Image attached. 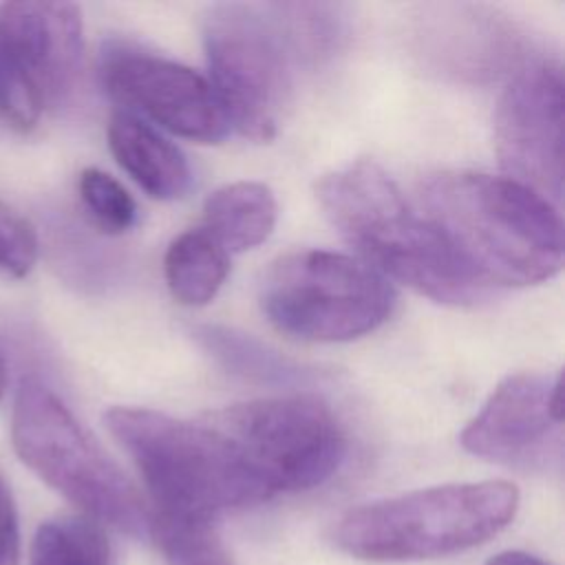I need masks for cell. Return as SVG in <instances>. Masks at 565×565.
I'll return each mask as SVG.
<instances>
[{
	"label": "cell",
	"instance_id": "30bf717a",
	"mask_svg": "<svg viewBox=\"0 0 565 565\" xmlns=\"http://www.w3.org/2000/svg\"><path fill=\"white\" fill-rule=\"evenodd\" d=\"M494 146L508 179L558 207L563 199V73L556 62L519 68L494 117Z\"/></svg>",
	"mask_w": 565,
	"mask_h": 565
},
{
	"label": "cell",
	"instance_id": "603a6c76",
	"mask_svg": "<svg viewBox=\"0 0 565 565\" xmlns=\"http://www.w3.org/2000/svg\"><path fill=\"white\" fill-rule=\"evenodd\" d=\"M20 563V523L13 492L0 472V565Z\"/></svg>",
	"mask_w": 565,
	"mask_h": 565
},
{
	"label": "cell",
	"instance_id": "4fadbf2b",
	"mask_svg": "<svg viewBox=\"0 0 565 565\" xmlns=\"http://www.w3.org/2000/svg\"><path fill=\"white\" fill-rule=\"evenodd\" d=\"M108 146L121 170L152 199H181L192 181L185 154L143 119L115 110Z\"/></svg>",
	"mask_w": 565,
	"mask_h": 565
},
{
	"label": "cell",
	"instance_id": "52a82bcc",
	"mask_svg": "<svg viewBox=\"0 0 565 565\" xmlns=\"http://www.w3.org/2000/svg\"><path fill=\"white\" fill-rule=\"evenodd\" d=\"M210 84L230 128L269 141L289 106L294 55L267 4L221 2L203 15Z\"/></svg>",
	"mask_w": 565,
	"mask_h": 565
},
{
	"label": "cell",
	"instance_id": "8fae6325",
	"mask_svg": "<svg viewBox=\"0 0 565 565\" xmlns=\"http://www.w3.org/2000/svg\"><path fill=\"white\" fill-rule=\"evenodd\" d=\"M561 377L508 375L461 430V446L481 459L536 468L561 457Z\"/></svg>",
	"mask_w": 565,
	"mask_h": 565
},
{
	"label": "cell",
	"instance_id": "8992f818",
	"mask_svg": "<svg viewBox=\"0 0 565 565\" xmlns=\"http://www.w3.org/2000/svg\"><path fill=\"white\" fill-rule=\"evenodd\" d=\"M388 280L360 258L302 249L278 258L263 278L269 322L305 342H347L375 331L393 311Z\"/></svg>",
	"mask_w": 565,
	"mask_h": 565
},
{
	"label": "cell",
	"instance_id": "cb8c5ba5",
	"mask_svg": "<svg viewBox=\"0 0 565 565\" xmlns=\"http://www.w3.org/2000/svg\"><path fill=\"white\" fill-rule=\"evenodd\" d=\"M486 565H547V563L536 558V556H532V554L510 550V552H501V554L492 556Z\"/></svg>",
	"mask_w": 565,
	"mask_h": 565
},
{
	"label": "cell",
	"instance_id": "2e32d148",
	"mask_svg": "<svg viewBox=\"0 0 565 565\" xmlns=\"http://www.w3.org/2000/svg\"><path fill=\"white\" fill-rule=\"evenodd\" d=\"M163 274L174 300L188 307L207 305L230 274L227 252L201 227L179 234L163 258Z\"/></svg>",
	"mask_w": 565,
	"mask_h": 565
},
{
	"label": "cell",
	"instance_id": "7c38bea8",
	"mask_svg": "<svg viewBox=\"0 0 565 565\" xmlns=\"http://www.w3.org/2000/svg\"><path fill=\"white\" fill-rule=\"evenodd\" d=\"M0 35L44 108H60L75 95L84 66V22L75 2H4Z\"/></svg>",
	"mask_w": 565,
	"mask_h": 565
},
{
	"label": "cell",
	"instance_id": "d6986e66",
	"mask_svg": "<svg viewBox=\"0 0 565 565\" xmlns=\"http://www.w3.org/2000/svg\"><path fill=\"white\" fill-rule=\"evenodd\" d=\"M168 565H234L212 519L150 512V527Z\"/></svg>",
	"mask_w": 565,
	"mask_h": 565
},
{
	"label": "cell",
	"instance_id": "e0dca14e",
	"mask_svg": "<svg viewBox=\"0 0 565 565\" xmlns=\"http://www.w3.org/2000/svg\"><path fill=\"white\" fill-rule=\"evenodd\" d=\"M29 565H110L108 539L82 514L49 519L33 536Z\"/></svg>",
	"mask_w": 565,
	"mask_h": 565
},
{
	"label": "cell",
	"instance_id": "5b68a950",
	"mask_svg": "<svg viewBox=\"0 0 565 565\" xmlns=\"http://www.w3.org/2000/svg\"><path fill=\"white\" fill-rule=\"evenodd\" d=\"M11 444L20 461L82 516L130 536L150 527V505L77 422L64 399L40 377H22L11 411Z\"/></svg>",
	"mask_w": 565,
	"mask_h": 565
},
{
	"label": "cell",
	"instance_id": "277c9868",
	"mask_svg": "<svg viewBox=\"0 0 565 565\" xmlns=\"http://www.w3.org/2000/svg\"><path fill=\"white\" fill-rule=\"evenodd\" d=\"M519 490L508 481L448 483L349 510L333 543L349 556L404 563L470 550L499 534L516 514Z\"/></svg>",
	"mask_w": 565,
	"mask_h": 565
},
{
	"label": "cell",
	"instance_id": "ba28073f",
	"mask_svg": "<svg viewBox=\"0 0 565 565\" xmlns=\"http://www.w3.org/2000/svg\"><path fill=\"white\" fill-rule=\"evenodd\" d=\"M276 492L324 483L344 461L347 439L331 408L311 395L263 397L227 406L210 417Z\"/></svg>",
	"mask_w": 565,
	"mask_h": 565
},
{
	"label": "cell",
	"instance_id": "44dd1931",
	"mask_svg": "<svg viewBox=\"0 0 565 565\" xmlns=\"http://www.w3.org/2000/svg\"><path fill=\"white\" fill-rule=\"evenodd\" d=\"M42 110L40 97L13 64L0 35V126L13 132H29L38 126Z\"/></svg>",
	"mask_w": 565,
	"mask_h": 565
},
{
	"label": "cell",
	"instance_id": "7402d4cb",
	"mask_svg": "<svg viewBox=\"0 0 565 565\" xmlns=\"http://www.w3.org/2000/svg\"><path fill=\"white\" fill-rule=\"evenodd\" d=\"M40 241L33 223L0 199V274L24 278L38 263Z\"/></svg>",
	"mask_w": 565,
	"mask_h": 565
},
{
	"label": "cell",
	"instance_id": "ffe728a7",
	"mask_svg": "<svg viewBox=\"0 0 565 565\" xmlns=\"http://www.w3.org/2000/svg\"><path fill=\"white\" fill-rule=\"evenodd\" d=\"M77 192L86 214L102 232L124 234L135 225V199L113 174L99 168H86L79 174Z\"/></svg>",
	"mask_w": 565,
	"mask_h": 565
},
{
	"label": "cell",
	"instance_id": "6da1fadb",
	"mask_svg": "<svg viewBox=\"0 0 565 565\" xmlns=\"http://www.w3.org/2000/svg\"><path fill=\"white\" fill-rule=\"evenodd\" d=\"M424 216L483 287L534 285L563 265L558 207L530 188L483 172H439L422 185Z\"/></svg>",
	"mask_w": 565,
	"mask_h": 565
},
{
	"label": "cell",
	"instance_id": "9a60e30c",
	"mask_svg": "<svg viewBox=\"0 0 565 565\" xmlns=\"http://www.w3.org/2000/svg\"><path fill=\"white\" fill-rule=\"evenodd\" d=\"M196 344L214 358L227 373L258 384H302L313 371L269 349L249 333L230 327L203 324L192 331Z\"/></svg>",
	"mask_w": 565,
	"mask_h": 565
},
{
	"label": "cell",
	"instance_id": "3957f363",
	"mask_svg": "<svg viewBox=\"0 0 565 565\" xmlns=\"http://www.w3.org/2000/svg\"><path fill=\"white\" fill-rule=\"evenodd\" d=\"M104 422L141 472L150 512L214 519L274 497L241 450L210 424L128 406L110 408Z\"/></svg>",
	"mask_w": 565,
	"mask_h": 565
},
{
	"label": "cell",
	"instance_id": "ac0fdd59",
	"mask_svg": "<svg viewBox=\"0 0 565 565\" xmlns=\"http://www.w3.org/2000/svg\"><path fill=\"white\" fill-rule=\"evenodd\" d=\"M267 7L296 62H318L331 55L344 38L338 4L276 2Z\"/></svg>",
	"mask_w": 565,
	"mask_h": 565
},
{
	"label": "cell",
	"instance_id": "5bb4252c",
	"mask_svg": "<svg viewBox=\"0 0 565 565\" xmlns=\"http://www.w3.org/2000/svg\"><path fill=\"white\" fill-rule=\"evenodd\" d=\"M276 199L265 183L236 181L214 190L203 205V230L230 254L260 245L276 225Z\"/></svg>",
	"mask_w": 565,
	"mask_h": 565
},
{
	"label": "cell",
	"instance_id": "7a4b0ae2",
	"mask_svg": "<svg viewBox=\"0 0 565 565\" xmlns=\"http://www.w3.org/2000/svg\"><path fill=\"white\" fill-rule=\"evenodd\" d=\"M316 192L360 260L384 278L444 305H470L486 296V287L463 269L435 225L411 207L377 163L338 168L320 179Z\"/></svg>",
	"mask_w": 565,
	"mask_h": 565
},
{
	"label": "cell",
	"instance_id": "9c48e42d",
	"mask_svg": "<svg viewBox=\"0 0 565 565\" xmlns=\"http://www.w3.org/2000/svg\"><path fill=\"white\" fill-rule=\"evenodd\" d=\"M97 77L121 113L201 143L230 132L227 115L196 71L141 49L128 40H106L97 55Z\"/></svg>",
	"mask_w": 565,
	"mask_h": 565
},
{
	"label": "cell",
	"instance_id": "d4e9b609",
	"mask_svg": "<svg viewBox=\"0 0 565 565\" xmlns=\"http://www.w3.org/2000/svg\"><path fill=\"white\" fill-rule=\"evenodd\" d=\"M4 393H7V362H4V355L0 349V399L4 397Z\"/></svg>",
	"mask_w": 565,
	"mask_h": 565
}]
</instances>
